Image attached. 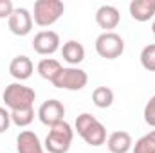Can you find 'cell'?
Returning <instances> with one entry per match:
<instances>
[{
  "instance_id": "cell-3",
  "label": "cell",
  "mask_w": 155,
  "mask_h": 153,
  "mask_svg": "<svg viewBox=\"0 0 155 153\" xmlns=\"http://www.w3.org/2000/svg\"><path fill=\"white\" fill-rule=\"evenodd\" d=\"M72 139H74L72 126L67 121H61V122L51 126V130H49V133L45 137L43 148L49 153H67L71 150Z\"/></svg>"
},
{
  "instance_id": "cell-23",
  "label": "cell",
  "mask_w": 155,
  "mask_h": 153,
  "mask_svg": "<svg viewBox=\"0 0 155 153\" xmlns=\"http://www.w3.org/2000/svg\"><path fill=\"white\" fill-rule=\"evenodd\" d=\"M15 7L11 0H0V18H9L13 15Z\"/></svg>"
},
{
  "instance_id": "cell-10",
  "label": "cell",
  "mask_w": 155,
  "mask_h": 153,
  "mask_svg": "<svg viewBox=\"0 0 155 153\" xmlns=\"http://www.w3.org/2000/svg\"><path fill=\"white\" fill-rule=\"evenodd\" d=\"M121 22V15L119 9L114 5H101L96 11V24L105 29V33H112V29H116Z\"/></svg>"
},
{
  "instance_id": "cell-14",
  "label": "cell",
  "mask_w": 155,
  "mask_h": 153,
  "mask_svg": "<svg viewBox=\"0 0 155 153\" xmlns=\"http://www.w3.org/2000/svg\"><path fill=\"white\" fill-rule=\"evenodd\" d=\"M107 146H108L110 153H128L134 148V141H132V135L128 132L121 130V132H114L108 135Z\"/></svg>"
},
{
  "instance_id": "cell-2",
  "label": "cell",
  "mask_w": 155,
  "mask_h": 153,
  "mask_svg": "<svg viewBox=\"0 0 155 153\" xmlns=\"http://www.w3.org/2000/svg\"><path fill=\"white\" fill-rule=\"evenodd\" d=\"M2 99L5 103V106L15 112V110H27L33 108L35 99H36V92L31 86H25L22 83H11L5 86Z\"/></svg>"
},
{
  "instance_id": "cell-24",
  "label": "cell",
  "mask_w": 155,
  "mask_h": 153,
  "mask_svg": "<svg viewBox=\"0 0 155 153\" xmlns=\"http://www.w3.org/2000/svg\"><path fill=\"white\" fill-rule=\"evenodd\" d=\"M152 33H153V36H155V20H153V24H152Z\"/></svg>"
},
{
  "instance_id": "cell-19",
  "label": "cell",
  "mask_w": 155,
  "mask_h": 153,
  "mask_svg": "<svg viewBox=\"0 0 155 153\" xmlns=\"http://www.w3.org/2000/svg\"><path fill=\"white\" fill-rule=\"evenodd\" d=\"M35 121V108H27V110H15L11 112V122L24 128V126H29L31 122Z\"/></svg>"
},
{
  "instance_id": "cell-21",
  "label": "cell",
  "mask_w": 155,
  "mask_h": 153,
  "mask_svg": "<svg viewBox=\"0 0 155 153\" xmlns=\"http://www.w3.org/2000/svg\"><path fill=\"white\" fill-rule=\"evenodd\" d=\"M144 121H146V124L148 126H152L155 128V96L150 97V101L146 103V106H144Z\"/></svg>"
},
{
  "instance_id": "cell-4",
  "label": "cell",
  "mask_w": 155,
  "mask_h": 153,
  "mask_svg": "<svg viewBox=\"0 0 155 153\" xmlns=\"http://www.w3.org/2000/svg\"><path fill=\"white\" fill-rule=\"evenodd\" d=\"M65 13V5L61 0H36L33 11V22L40 27L54 25Z\"/></svg>"
},
{
  "instance_id": "cell-15",
  "label": "cell",
  "mask_w": 155,
  "mask_h": 153,
  "mask_svg": "<svg viewBox=\"0 0 155 153\" xmlns=\"http://www.w3.org/2000/svg\"><path fill=\"white\" fill-rule=\"evenodd\" d=\"M61 56L71 67H78L85 60V47L76 40H69L61 47Z\"/></svg>"
},
{
  "instance_id": "cell-6",
  "label": "cell",
  "mask_w": 155,
  "mask_h": 153,
  "mask_svg": "<svg viewBox=\"0 0 155 153\" xmlns=\"http://www.w3.org/2000/svg\"><path fill=\"white\" fill-rule=\"evenodd\" d=\"M96 52L105 60H116L124 52V40L117 33H103L96 38Z\"/></svg>"
},
{
  "instance_id": "cell-11",
  "label": "cell",
  "mask_w": 155,
  "mask_h": 153,
  "mask_svg": "<svg viewBox=\"0 0 155 153\" xmlns=\"http://www.w3.org/2000/svg\"><path fill=\"white\" fill-rule=\"evenodd\" d=\"M16 150L18 153H43V144L35 132L24 130L16 137Z\"/></svg>"
},
{
  "instance_id": "cell-17",
  "label": "cell",
  "mask_w": 155,
  "mask_h": 153,
  "mask_svg": "<svg viewBox=\"0 0 155 153\" xmlns=\"http://www.w3.org/2000/svg\"><path fill=\"white\" fill-rule=\"evenodd\" d=\"M92 103L97 108H108L114 103V92L108 86H97L92 92Z\"/></svg>"
},
{
  "instance_id": "cell-8",
  "label": "cell",
  "mask_w": 155,
  "mask_h": 153,
  "mask_svg": "<svg viewBox=\"0 0 155 153\" xmlns=\"http://www.w3.org/2000/svg\"><path fill=\"white\" fill-rule=\"evenodd\" d=\"M63 117H65V106L58 99H49V101L41 103V106L38 108V119L41 121V124H45L49 128L61 122Z\"/></svg>"
},
{
  "instance_id": "cell-18",
  "label": "cell",
  "mask_w": 155,
  "mask_h": 153,
  "mask_svg": "<svg viewBox=\"0 0 155 153\" xmlns=\"http://www.w3.org/2000/svg\"><path fill=\"white\" fill-rule=\"evenodd\" d=\"M134 153H155V130L150 133L143 135L135 144H134Z\"/></svg>"
},
{
  "instance_id": "cell-12",
  "label": "cell",
  "mask_w": 155,
  "mask_h": 153,
  "mask_svg": "<svg viewBox=\"0 0 155 153\" xmlns=\"http://www.w3.org/2000/svg\"><path fill=\"white\" fill-rule=\"evenodd\" d=\"M33 70H35V65H33L31 58H27L24 54L13 58L11 63H9V74L15 77V79H18V81L29 79V77L33 76Z\"/></svg>"
},
{
  "instance_id": "cell-22",
  "label": "cell",
  "mask_w": 155,
  "mask_h": 153,
  "mask_svg": "<svg viewBox=\"0 0 155 153\" xmlns=\"http://www.w3.org/2000/svg\"><path fill=\"white\" fill-rule=\"evenodd\" d=\"M11 126V112L4 106H0V133L7 132Z\"/></svg>"
},
{
  "instance_id": "cell-13",
  "label": "cell",
  "mask_w": 155,
  "mask_h": 153,
  "mask_svg": "<svg viewBox=\"0 0 155 153\" xmlns=\"http://www.w3.org/2000/svg\"><path fill=\"white\" fill-rule=\"evenodd\" d=\"M128 9L135 22H148L155 15V0H132Z\"/></svg>"
},
{
  "instance_id": "cell-9",
  "label": "cell",
  "mask_w": 155,
  "mask_h": 153,
  "mask_svg": "<svg viewBox=\"0 0 155 153\" xmlns=\"http://www.w3.org/2000/svg\"><path fill=\"white\" fill-rule=\"evenodd\" d=\"M33 49L41 56H51L60 49V36L54 31H40L33 40Z\"/></svg>"
},
{
  "instance_id": "cell-20",
  "label": "cell",
  "mask_w": 155,
  "mask_h": 153,
  "mask_svg": "<svg viewBox=\"0 0 155 153\" xmlns=\"http://www.w3.org/2000/svg\"><path fill=\"white\" fill-rule=\"evenodd\" d=\"M141 65H143L146 70L155 72V43L146 45V47L141 50Z\"/></svg>"
},
{
  "instance_id": "cell-7",
  "label": "cell",
  "mask_w": 155,
  "mask_h": 153,
  "mask_svg": "<svg viewBox=\"0 0 155 153\" xmlns=\"http://www.w3.org/2000/svg\"><path fill=\"white\" fill-rule=\"evenodd\" d=\"M33 15L25 9V7H16L13 11V15L7 18V25L9 31L15 36H27L33 29Z\"/></svg>"
},
{
  "instance_id": "cell-5",
  "label": "cell",
  "mask_w": 155,
  "mask_h": 153,
  "mask_svg": "<svg viewBox=\"0 0 155 153\" xmlns=\"http://www.w3.org/2000/svg\"><path fill=\"white\" fill-rule=\"evenodd\" d=\"M88 83V76L83 69L78 67H63L60 70V74L52 79V85L56 88L61 90H71V92H78L83 90Z\"/></svg>"
},
{
  "instance_id": "cell-16",
  "label": "cell",
  "mask_w": 155,
  "mask_h": 153,
  "mask_svg": "<svg viewBox=\"0 0 155 153\" xmlns=\"http://www.w3.org/2000/svg\"><path fill=\"white\" fill-rule=\"evenodd\" d=\"M61 69H63L61 63L58 60H54V58H43V60H40L38 67H36L40 76L43 77V79H47V81H51V83H52L54 77L60 74Z\"/></svg>"
},
{
  "instance_id": "cell-1",
  "label": "cell",
  "mask_w": 155,
  "mask_h": 153,
  "mask_svg": "<svg viewBox=\"0 0 155 153\" xmlns=\"http://www.w3.org/2000/svg\"><path fill=\"white\" fill-rule=\"evenodd\" d=\"M74 126H76L78 135L88 146H103L107 142V128L92 114H87V112L79 114L76 117Z\"/></svg>"
}]
</instances>
